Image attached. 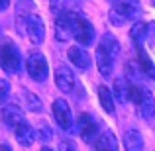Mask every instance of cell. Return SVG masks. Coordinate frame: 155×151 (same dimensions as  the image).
Here are the masks:
<instances>
[{
    "mask_svg": "<svg viewBox=\"0 0 155 151\" xmlns=\"http://www.w3.org/2000/svg\"><path fill=\"white\" fill-rule=\"evenodd\" d=\"M55 84L59 90L63 92H71L73 88H75V75H73V71L69 67H65V65H59L55 71Z\"/></svg>",
    "mask_w": 155,
    "mask_h": 151,
    "instance_id": "9",
    "label": "cell"
},
{
    "mask_svg": "<svg viewBox=\"0 0 155 151\" xmlns=\"http://www.w3.org/2000/svg\"><path fill=\"white\" fill-rule=\"evenodd\" d=\"M79 133L83 137V141L96 143V140H98V124L91 114H81L79 116Z\"/></svg>",
    "mask_w": 155,
    "mask_h": 151,
    "instance_id": "6",
    "label": "cell"
},
{
    "mask_svg": "<svg viewBox=\"0 0 155 151\" xmlns=\"http://www.w3.org/2000/svg\"><path fill=\"white\" fill-rule=\"evenodd\" d=\"M41 151H53V149H49V147H41Z\"/></svg>",
    "mask_w": 155,
    "mask_h": 151,
    "instance_id": "30",
    "label": "cell"
},
{
    "mask_svg": "<svg viewBox=\"0 0 155 151\" xmlns=\"http://www.w3.org/2000/svg\"><path fill=\"white\" fill-rule=\"evenodd\" d=\"M137 61H140L141 73H145L149 79H155V65H153V61L147 57V53L141 51V49H137Z\"/></svg>",
    "mask_w": 155,
    "mask_h": 151,
    "instance_id": "20",
    "label": "cell"
},
{
    "mask_svg": "<svg viewBox=\"0 0 155 151\" xmlns=\"http://www.w3.org/2000/svg\"><path fill=\"white\" fill-rule=\"evenodd\" d=\"M14 133H16L18 143L24 145V147H30V145L34 143V140H35V132H34V128H31L28 122H22L18 128H14Z\"/></svg>",
    "mask_w": 155,
    "mask_h": 151,
    "instance_id": "14",
    "label": "cell"
},
{
    "mask_svg": "<svg viewBox=\"0 0 155 151\" xmlns=\"http://www.w3.org/2000/svg\"><path fill=\"white\" fill-rule=\"evenodd\" d=\"M94 147H96V151H118L116 136H114L112 132H104L102 136H98Z\"/></svg>",
    "mask_w": 155,
    "mask_h": 151,
    "instance_id": "16",
    "label": "cell"
},
{
    "mask_svg": "<svg viewBox=\"0 0 155 151\" xmlns=\"http://www.w3.org/2000/svg\"><path fill=\"white\" fill-rule=\"evenodd\" d=\"M26 69H28V75H30L35 83L47 80L49 67H47V59L41 53H30V57H28V61H26Z\"/></svg>",
    "mask_w": 155,
    "mask_h": 151,
    "instance_id": "3",
    "label": "cell"
},
{
    "mask_svg": "<svg viewBox=\"0 0 155 151\" xmlns=\"http://www.w3.org/2000/svg\"><path fill=\"white\" fill-rule=\"evenodd\" d=\"M100 47H102V49H104L106 53H108V55L112 57V59H116V57L120 55V43H118V39L114 38L112 34H108V31H106V34L102 35Z\"/></svg>",
    "mask_w": 155,
    "mask_h": 151,
    "instance_id": "18",
    "label": "cell"
},
{
    "mask_svg": "<svg viewBox=\"0 0 155 151\" xmlns=\"http://www.w3.org/2000/svg\"><path fill=\"white\" fill-rule=\"evenodd\" d=\"M53 137V130L49 128V126H45L43 124L41 128H39V140H43V141H49Z\"/></svg>",
    "mask_w": 155,
    "mask_h": 151,
    "instance_id": "25",
    "label": "cell"
},
{
    "mask_svg": "<svg viewBox=\"0 0 155 151\" xmlns=\"http://www.w3.org/2000/svg\"><path fill=\"white\" fill-rule=\"evenodd\" d=\"M98 100H100V106L104 108V112H108L110 116L116 112L114 96H112V92H110V88L104 87V84H100V87H98Z\"/></svg>",
    "mask_w": 155,
    "mask_h": 151,
    "instance_id": "17",
    "label": "cell"
},
{
    "mask_svg": "<svg viewBox=\"0 0 155 151\" xmlns=\"http://www.w3.org/2000/svg\"><path fill=\"white\" fill-rule=\"evenodd\" d=\"M59 151H77V147L71 140H61L59 141Z\"/></svg>",
    "mask_w": 155,
    "mask_h": 151,
    "instance_id": "26",
    "label": "cell"
},
{
    "mask_svg": "<svg viewBox=\"0 0 155 151\" xmlns=\"http://www.w3.org/2000/svg\"><path fill=\"white\" fill-rule=\"evenodd\" d=\"M0 151H12V149H10V145H6V143H2V145H0Z\"/></svg>",
    "mask_w": 155,
    "mask_h": 151,
    "instance_id": "29",
    "label": "cell"
},
{
    "mask_svg": "<svg viewBox=\"0 0 155 151\" xmlns=\"http://www.w3.org/2000/svg\"><path fill=\"white\" fill-rule=\"evenodd\" d=\"M155 38V22H149L147 24V39H153Z\"/></svg>",
    "mask_w": 155,
    "mask_h": 151,
    "instance_id": "27",
    "label": "cell"
},
{
    "mask_svg": "<svg viewBox=\"0 0 155 151\" xmlns=\"http://www.w3.org/2000/svg\"><path fill=\"white\" fill-rule=\"evenodd\" d=\"M137 112H140V116L143 120H151L153 114H155V100H153V94L147 88H143V96H141L140 104H137Z\"/></svg>",
    "mask_w": 155,
    "mask_h": 151,
    "instance_id": "13",
    "label": "cell"
},
{
    "mask_svg": "<svg viewBox=\"0 0 155 151\" xmlns=\"http://www.w3.org/2000/svg\"><path fill=\"white\" fill-rule=\"evenodd\" d=\"M124 145L126 151H141L143 149V137L137 130H128L124 136Z\"/></svg>",
    "mask_w": 155,
    "mask_h": 151,
    "instance_id": "15",
    "label": "cell"
},
{
    "mask_svg": "<svg viewBox=\"0 0 155 151\" xmlns=\"http://www.w3.org/2000/svg\"><path fill=\"white\" fill-rule=\"evenodd\" d=\"M112 92H114V96L118 98V102H128L130 100V84L126 83L124 79H116V80H114Z\"/></svg>",
    "mask_w": 155,
    "mask_h": 151,
    "instance_id": "19",
    "label": "cell"
},
{
    "mask_svg": "<svg viewBox=\"0 0 155 151\" xmlns=\"http://www.w3.org/2000/svg\"><path fill=\"white\" fill-rule=\"evenodd\" d=\"M22 98H24V104H26V108L30 110V112H41V110H43L41 100H39L38 96L34 94V92L24 90V92H22Z\"/></svg>",
    "mask_w": 155,
    "mask_h": 151,
    "instance_id": "21",
    "label": "cell"
},
{
    "mask_svg": "<svg viewBox=\"0 0 155 151\" xmlns=\"http://www.w3.org/2000/svg\"><path fill=\"white\" fill-rule=\"evenodd\" d=\"M140 14H141L140 0H118L114 8L110 10V22L120 26L126 20H136Z\"/></svg>",
    "mask_w": 155,
    "mask_h": 151,
    "instance_id": "1",
    "label": "cell"
},
{
    "mask_svg": "<svg viewBox=\"0 0 155 151\" xmlns=\"http://www.w3.org/2000/svg\"><path fill=\"white\" fill-rule=\"evenodd\" d=\"M49 6H51V12L59 16L61 12H65V6H67V0H49Z\"/></svg>",
    "mask_w": 155,
    "mask_h": 151,
    "instance_id": "24",
    "label": "cell"
},
{
    "mask_svg": "<svg viewBox=\"0 0 155 151\" xmlns=\"http://www.w3.org/2000/svg\"><path fill=\"white\" fill-rule=\"evenodd\" d=\"M26 34L31 39V43L39 45L45 39V26H43V20L38 14H30L26 18Z\"/></svg>",
    "mask_w": 155,
    "mask_h": 151,
    "instance_id": "7",
    "label": "cell"
},
{
    "mask_svg": "<svg viewBox=\"0 0 155 151\" xmlns=\"http://www.w3.org/2000/svg\"><path fill=\"white\" fill-rule=\"evenodd\" d=\"M2 120L8 128H18L24 120V112L18 104H4L2 106Z\"/></svg>",
    "mask_w": 155,
    "mask_h": 151,
    "instance_id": "10",
    "label": "cell"
},
{
    "mask_svg": "<svg viewBox=\"0 0 155 151\" xmlns=\"http://www.w3.org/2000/svg\"><path fill=\"white\" fill-rule=\"evenodd\" d=\"M10 6V0H0V10H6Z\"/></svg>",
    "mask_w": 155,
    "mask_h": 151,
    "instance_id": "28",
    "label": "cell"
},
{
    "mask_svg": "<svg viewBox=\"0 0 155 151\" xmlns=\"http://www.w3.org/2000/svg\"><path fill=\"white\" fill-rule=\"evenodd\" d=\"M67 55H69L71 63L75 65L77 69H83V71H84V69H88V67H91V55H88V53L84 51L83 47H79V45L69 47Z\"/></svg>",
    "mask_w": 155,
    "mask_h": 151,
    "instance_id": "11",
    "label": "cell"
},
{
    "mask_svg": "<svg viewBox=\"0 0 155 151\" xmlns=\"http://www.w3.org/2000/svg\"><path fill=\"white\" fill-rule=\"evenodd\" d=\"M73 35L79 41V45H91L94 43V28L83 16H75V28H73Z\"/></svg>",
    "mask_w": 155,
    "mask_h": 151,
    "instance_id": "4",
    "label": "cell"
},
{
    "mask_svg": "<svg viewBox=\"0 0 155 151\" xmlns=\"http://www.w3.org/2000/svg\"><path fill=\"white\" fill-rule=\"evenodd\" d=\"M75 16L71 12H61L55 20V38L57 41H67L69 38L73 35V28H75Z\"/></svg>",
    "mask_w": 155,
    "mask_h": 151,
    "instance_id": "5",
    "label": "cell"
},
{
    "mask_svg": "<svg viewBox=\"0 0 155 151\" xmlns=\"http://www.w3.org/2000/svg\"><path fill=\"white\" fill-rule=\"evenodd\" d=\"M130 35H132V39H136V41L147 39V24L136 22V24L132 26V30H130Z\"/></svg>",
    "mask_w": 155,
    "mask_h": 151,
    "instance_id": "22",
    "label": "cell"
},
{
    "mask_svg": "<svg viewBox=\"0 0 155 151\" xmlns=\"http://www.w3.org/2000/svg\"><path fill=\"white\" fill-rule=\"evenodd\" d=\"M96 67H98L100 75L106 77V79H108V77L112 75V71H114V59L100 45L96 47Z\"/></svg>",
    "mask_w": 155,
    "mask_h": 151,
    "instance_id": "12",
    "label": "cell"
},
{
    "mask_svg": "<svg viewBox=\"0 0 155 151\" xmlns=\"http://www.w3.org/2000/svg\"><path fill=\"white\" fill-rule=\"evenodd\" d=\"M8 94H10V83L6 79H0V104L8 100Z\"/></svg>",
    "mask_w": 155,
    "mask_h": 151,
    "instance_id": "23",
    "label": "cell"
},
{
    "mask_svg": "<svg viewBox=\"0 0 155 151\" xmlns=\"http://www.w3.org/2000/svg\"><path fill=\"white\" fill-rule=\"evenodd\" d=\"M53 116H55L57 124L61 130L69 132L73 128V114H71V106L67 104L63 98H57L53 102Z\"/></svg>",
    "mask_w": 155,
    "mask_h": 151,
    "instance_id": "8",
    "label": "cell"
},
{
    "mask_svg": "<svg viewBox=\"0 0 155 151\" xmlns=\"http://www.w3.org/2000/svg\"><path fill=\"white\" fill-rule=\"evenodd\" d=\"M0 65L6 73L10 75H16L22 67V57H20V51L14 43L6 41L2 47H0Z\"/></svg>",
    "mask_w": 155,
    "mask_h": 151,
    "instance_id": "2",
    "label": "cell"
}]
</instances>
